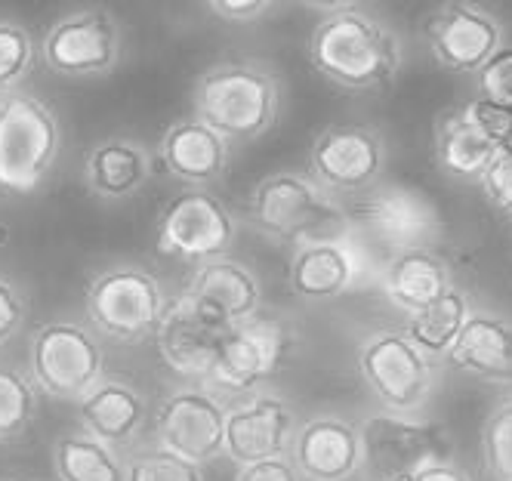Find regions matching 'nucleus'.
Listing matches in <instances>:
<instances>
[{
  "label": "nucleus",
  "mask_w": 512,
  "mask_h": 481,
  "mask_svg": "<svg viewBox=\"0 0 512 481\" xmlns=\"http://www.w3.org/2000/svg\"><path fill=\"white\" fill-rule=\"evenodd\" d=\"M479 185L494 210L512 216V148H500L497 158L482 173Z\"/></svg>",
  "instance_id": "obj_36"
},
{
  "label": "nucleus",
  "mask_w": 512,
  "mask_h": 481,
  "mask_svg": "<svg viewBox=\"0 0 512 481\" xmlns=\"http://www.w3.org/2000/svg\"><path fill=\"white\" fill-rule=\"evenodd\" d=\"M300 420L297 404L269 386L238 395L226 407L223 457L235 466L287 457Z\"/></svg>",
  "instance_id": "obj_12"
},
{
  "label": "nucleus",
  "mask_w": 512,
  "mask_h": 481,
  "mask_svg": "<svg viewBox=\"0 0 512 481\" xmlns=\"http://www.w3.org/2000/svg\"><path fill=\"white\" fill-rule=\"evenodd\" d=\"M28 312L31 306H28L25 290L7 275H0V349L19 337L28 321Z\"/></svg>",
  "instance_id": "obj_34"
},
{
  "label": "nucleus",
  "mask_w": 512,
  "mask_h": 481,
  "mask_svg": "<svg viewBox=\"0 0 512 481\" xmlns=\"http://www.w3.org/2000/svg\"><path fill=\"white\" fill-rule=\"evenodd\" d=\"M472 309L475 306H472L469 290L451 284L442 296H435V300L426 309L408 315L405 333L426 355H432L435 361H445L451 346L460 337L463 324L469 321Z\"/></svg>",
  "instance_id": "obj_28"
},
{
  "label": "nucleus",
  "mask_w": 512,
  "mask_h": 481,
  "mask_svg": "<svg viewBox=\"0 0 512 481\" xmlns=\"http://www.w3.org/2000/svg\"><path fill=\"white\" fill-rule=\"evenodd\" d=\"M170 290L158 272L139 263H115L99 269L84 290V309L90 327L105 340L133 346L155 337L170 306Z\"/></svg>",
  "instance_id": "obj_4"
},
{
  "label": "nucleus",
  "mask_w": 512,
  "mask_h": 481,
  "mask_svg": "<svg viewBox=\"0 0 512 481\" xmlns=\"http://www.w3.org/2000/svg\"><path fill=\"white\" fill-rule=\"evenodd\" d=\"M0 481H31V478H0Z\"/></svg>",
  "instance_id": "obj_41"
},
{
  "label": "nucleus",
  "mask_w": 512,
  "mask_h": 481,
  "mask_svg": "<svg viewBox=\"0 0 512 481\" xmlns=\"http://www.w3.org/2000/svg\"><path fill=\"white\" fill-rule=\"evenodd\" d=\"M355 370L377 407L395 414H426L442 383V361L426 355L405 330L368 333L355 349Z\"/></svg>",
  "instance_id": "obj_5"
},
{
  "label": "nucleus",
  "mask_w": 512,
  "mask_h": 481,
  "mask_svg": "<svg viewBox=\"0 0 512 481\" xmlns=\"http://www.w3.org/2000/svg\"><path fill=\"white\" fill-rule=\"evenodd\" d=\"M41 389L28 370L0 364V444L22 438L38 417Z\"/></svg>",
  "instance_id": "obj_29"
},
{
  "label": "nucleus",
  "mask_w": 512,
  "mask_h": 481,
  "mask_svg": "<svg viewBox=\"0 0 512 481\" xmlns=\"http://www.w3.org/2000/svg\"><path fill=\"white\" fill-rule=\"evenodd\" d=\"M155 176V152L142 139L108 136L96 142L84 158L87 192L105 204L136 198Z\"/></svg>",
  "instance_id": "obj_23"
},
{
  "label": "nucleus",
  "mask_w": 512,
  "mask_h": 481,
  "mask_svg": "<svg viewBox=\"0 0 512 481\" xmlns=\"http://www.w3.org/2000/svg\"><path fill=\"white\" fill-rule=\"evenodd\" d=\"M34 37L25 25L13 19H0V96L22 87V81L34 68Z\"/></svg>",
  "instance_id": "obj_32"
},
{
  "label": "nucleus",
  "mask_w": 512,
  "mask_h": 481,
  "mask_svg": "<svg viewBox=\"0 0 512 481\" xmlns=\"http://www.w3.org/2000/svg\"><path fill=\"white\" fill-rule=\"evenodd\" d=\"M445 361L479 383L512 389V318L472 309Z\"/></svg>",
  "instance_id": "obj_24"
},
{
  "label": "nucleus",
  "mask_w": 512,
  "mask_h": 481,
  "mask_svg": "<svg viewBox=\"0 0 512 481\" xmlns=\"http://www.w3.org/2000/svg\"><path fill=\"white\" fill-rule=\"evenodd\" d=\"M247 222L269 241L297 247L321 238H349V216L337 195L300 170H278L253 185Z\"/></svg>",
  "instance_id": "obj_3"
},
{
  "label": "nucleus",
  "mask_w": 512,
  "mask_h": 481,
  "mask_svg": "<svg viewBox=\"0 0 512 481\" xmlns=\"http://www.w3.org/2000/svg\"><path fill=\"white\" fill-rule=\"evenodd\" d=\"M28 374L41 395L75 404L105 377V349L99 333L75 318L44 321L28 340Z\"/></svg>",
  "instance_id": "obj_7"
},
{
  "label": "nucleus",
  "mask_w": 512,
  "mask_h": 481,
  "mask_svg": "<svg viewBox=\"0 0 512 481\" xmlns=\"http://www.w3.org/2000/svg\"><path fill=\"white\" fill-rule=\"evenodd\" d=\"M383 139L361 124H334L315 136L309 148V176L331 195H364L386 170Z\"/></svg>",
  "instance_id": "obj_13"
},
{
  "label": "nucleus",
  "mask_w": 512,
  "mask_h": 481,
  "mask_svg": "<svg viewBox=\"0 0 512 481\" xmlns=\"http://www.w3.org/2000/svg\"><path fill=\"white\" fill-rule=\"evenodd\" d=\"M186 300L219 327H235L263 315V284L250 266L235 256H213L204 259L186 278L179 290Z\"/></svg>",
  "instance_id": "obj_17"
},
{
  "label": "nucleus",
  "mask_w": 512,
  "mask_h": 481,
  "mask_svg": "<svg viewBox=\"0 0 512 481\" xmlns=\"http://www.w3.org/2000/svg\"><path fill=\"white\" fill-rule=\"evenodd\" d=\"M361 281V259L349 238H321L294 247L287 266V287L306 303H327L346 296Z\"/></svg>",
  "instance_id": "obj_22"
},
{
  "label": "nucleus",
  "mask_w": 512,
  "mask_h": 481,
  "mask_svg": "<svg viewBox=\"0 0 512 481\" xmlns=\"http://www.w3.org/2000/svg\"><path fill=\"white\" fill-rule=\"evenodd\" d=\"M226 330L229 327H219L216 321L204 318L186 296L176 293L155 330V346L164 367L173 370L176 377L207 383Z\"/></svg>",
  "instance_id": "obj_19"
},
{
  "label": "nucleus",
  "mask_w": 512,
  "mask_h": 481,
  "mask_svg": "<svg viewBox=\"0 0 512 481\" xmlns=\"http://www.w3.org/2000/svg\"><path fill=\"white\" fill-rule=\"evenodd\" d=\"M466 115L475 121L491 142H497V148H512V105L494 102V99H472L463 105Z\"/></svg>",
  "instance_id": "obj_33"
},
{
  "label": "nucleus",
  "mask_w": 512,
  "mask_h": 481,
  "mask_svg": "<svg viewBox=\"0 0 512 481\" xmlns=\"http://www.w3.org/2000/svg\"><path fill=\"white\" fill-rule=\"evenodd\" d=\"M300 7H306V10H318V13H337V10H349V7H355V0H297Z\"/></svg>",
  "instance_id": "obj_40"
},
{
  "label": "nucleus",
  "mask_w": 512,
  "mask_h": 481,
  "mask_svg": "<svg viewBox=\"0 0 512 481\" xmlns=\"http://www.w3.org/2000/svg\"><path fill=\"white\" fill-rule=\"evenodd\" d=\"M62 148L56 111L34 93L0 96V192L31 195L50 179Z\"/></svg>",
  "instance_id": "obj_6"
},
{
  "label": "nucleus",
  "mask_w": 512,
  "mask_h": 481,
  "mask_svg": "<svg viewBox=\"0 0 512 481\" xmlns=\"http://www.w3.org/2000/svg\"><path fill=\"white\" fill-rule=\"evenodd\" d=\"M281 111V84L275 71L253 59L216 62L198 74L192 90V115L219 136L253 142L266 136Z\"/></svg>",
  "instance_id": "obj_2"
},
{
  "label": "nucleus",
  "mask_w": 512,
  "mask_h": 481,
  "mask_svg": "<svg viewBox=\"0 0 512 481\" xmlns=\"http://www.w3.org/2000/svg\"><path fill=\"white\" fill-rule=\"evenodd\" d=\"M426 44L442 68L475 74L503 47V28L472 0H451L426 19Z\"/></svg>",
  "instance_id": "obj_16"
},
{
  "label": "nucleus",
  "mask_w": 512,
  "mask_h": 481,
  "mask_svg": "<svg viewBox=\"0 0 512 481\" xmlns=\"http://www.w3.org/2000/svg\"><path fill=\"white\" fill-rule=\"evenodd\" d=\"M479 96L512 105V47H500L479 71Z\"/></svg>",
  "instance_id": "obj_35"
},
{
  "label": "nucleus",
  "mask_w": 512,
  "mask_h": 481,
  "mask_svg": "<svg viewBox=\"0 0 512 481\" xmlns=\"http://www.w3.org/2000/svg\"><path fill=\"white\" fill-rule=\"evenodd\" d=\"M235 481H306L290 457H272L250 466H238Z\"/></svg>",
  "instance_id": "obj_37"
},
{
  "label": "nucleus",
  "mask_w": 512,
  "mask_h": 481,
  "mask_svg": "<svg viewBox=\"0 0 512 481\" xmlns=\"http://www.w3.org/2000/svg\"><path fill=\"white\" fill-rule=\"evenodd\" d=\"M278 0H207V7L226 22H253L266 16Z\"/></svg>",
  "instance_id": "obj_38"
},
{
  "label": "nucleus",
  "mask_w": 512,
  "mask_h": 481,
  "mask_svg": "<svg viewBox=\"0 0 512 481\" xmlns=\"http://www.w3.org/2000/svg\"><path fill=\"white\" fill-rule=\"evenodd\" d=\"M124 481H207L204 466L179 457L158 441L136 444L124 454Z\"/></svg>",
  "instance_id": "obj_30"
},
{
  "label": "nucleus",
  "mask_w": 512,
  "mask_h": 481,
  "mask_svg": "<svg viewBox=\"0 0 512 481\" xmlns=\"http://www.w3.org/2000/svg\"><path fill=\"white\" fill-rule=\"evenodd\" d=\"M229 401L210 383L186 380L164 392L152 417V441L192 463H213L223 457Z\"/></svg>",
  "instance_id": "obj_9"
},
{
  "label": "nucleus",
  "mask_w": 512,
  "mask_h": 481,
  "mask_svg": "<svg viewBox=\"0 0 512 481\" xmlns=\"http://www.w3.org/2000/svg\"><path fill=\"white\" fill-rule=\"evenodd\" d=\"M50 460L56 481H124V451L99 441L81 426L53 441Z\"/></svg>",
  "instance_id": "obj_27"
},
{
  "label": "nucleus",
  "mask_w": 512,
  "mask_h": 481,
  "mask_svg": "<svg viewBox=\"0 0 512 481\" xmlns=\"http://www.w3.org/2000/svg\"><path fill=\"white\" fill-rule=\"evenodd\" d=\"M161 167L186 189H210L226 176L232 161V142L210 124L189 115L173 121L158 139Z\"/></svg>",
  "instance_id": "obj_21"
},
{
  "label": "nucleus",
  "mask_w": 512,
  "mask_h": 481,
  "mask_svg": "<svg viewBox=\"0 0 512 481\" xmlns=\"http://www.w3.org/2000/svg\"><path fill=\"white\" fill-rule=\"evenodd\" d=\"M380 284H383L386 300L395 309L414 315L426 309L435 296H442L454 284V278L442 253H435L432 247H411L386 259V266L380 272Z\"/></svg>",
  "instance_id": "obj_25"
},
{
  "label": "nucleus",
  "mask_w": 512,
  "mask_h": 481,
  "mask_svg": "<svg viewBox=\"0 0 512 481\" xmlns=\"http://www.w3.org/2000/svg\"><path fill=\"white\" fill-rule=\"evenodd\" d=\"M358 426L364 451L361 478L368 481H398L435 460L454 457L445 423L426 414H395L377 407Z\"/></svg>",
  "instance_id": "obj_8"
},
{
  "label": "nucleus",
  "mask_w": 512,
  "mask_h": 481,
  "mask_svg": "<svg viewBox=\"0 0 512 481\" xmlns=\"http://www.w3.org/2000/svg\"><path fill=\"white\" fill-rule=\"evenodd\" d=\"M361 201V229L380 250L389 256L411 250V247H432L438 235V210L414 189L405 185H386V189L364 192Z\"/></svg>",
  "instance_id": "obj_18"
},
{
  "label": "nucleus",
  "mask_w": 512,
  "mask_h": 481,
  "mask_svg": "<svg viewBox=\"0 0 512 481\" xmlns=\"http://www.w3.org/2000/svg\"><path fill=\"white\" fill-rule=\"evenodd\" d=\"M41 56L62 78H105L124 56V34L118 19L102 7L75 10L47 28Z\"/></svg>",
  "instance_id": "obj_11"
},
{
  "label": "nucleus",
  "mask_w": 512,
  "mask_h": 481,
  "mask_svg": "<svg viewBox=\"0 0 512 481\" xmlns=\"http://www.w3.org/2000/svg\"><path fill=\"white\" fill-rule=\"evenodd\" d=\"M306 56L324 81L343 90H386L401 71L398 37L371 13H327L309 34Z\"/></svg>",
  "instance_id": "obj_1"
},
{
  "label": "nucleus",
  "mask_w": 512,
  "mask_h": 481,
  "mask_svg": "<svg viewBox=\"0 0 512 481\" xmlns=\"http://www.w3.org/2000/svg\"><path fill=\"white\" fill-rule=\"evenodd\" d=\"M238 238L235 213L207 189H186L176 195L158 216L155 247L158 253L179 263H204L213 256H226Z\"/></svg>",
  "instance_id": "obj_10"
},
{
  "label": "nucleus",
  "mask_w": 512,
  "mask_h": 481,
  "mask_svg": "<svg viewBox=\"0 0 512 481\" xmlns=\"http://www.w3.org/2000/svg\"><path fill=\"white\" fill-rule=\"evenodd\" d=\"M78 426L118 451L136 448L142 432L149 429V401L142 389L124 377L105 374L75 401Z\"/></svg>",
  "instance_id": "obj_20"
},
{
  "label": "nucleus",
  "mask_w": 512,
  "mask_h": 481,
  "mask_svg": "<svg viewBox=\"0 0 512 481\" xmlns=\"http://www.w3.org/2000/svg\"><path fill=\"white\" fill-rule=\"evenodd\" d=\"M287 457L306 481H355L364 466L361 426L337 411L303 417Z\"/></svg>",
  "instance_id": "obj_15"
},
{
  "label": "nucleus",
  "mask_w": 512,
  "mask_h": 481,
  "mask_svg": "<svg viewBox=\"0 0 512 481\" xmlns=\"http://www.w3.org/2000/svg\"><path fill=\"white\" fill-rule=\"evenodd\" d=\"M398 481H472L469 472L454 460V457H445V460H435L405 478H398Z\"/></svg>",
  "instance_id": "obj_39"
},
{
  "label": "nucleus",
  "mask_w": 512,
  "mask_h": 481,
  "mask_svg": "<svg viewBox=\"0 0 512 481\" xmlns=\"http://www.w3.org/2000/svg\"><path fill=\"white\" fill-rule=\"evenodd\" d=\"M497 142H491L475 121L466 115V108H451L435 121L432 130V158L445 176L460 182H479L488 164L497 158Z\"/></svg>",
  "instance_id": "obj_26"
},
{
  "label": "nucleus",
  "mask_w": 512,
  "mask_h": 481,
  "mask_svg": "<svg viewBox=\"0 0 512 481\" xmlns=\"http://www.w3.org/2000/svg\"><path fill=\"white\" fill-rule=\"evenodd\" d=\"M287 346L290 337L278 321L263 315L241 321L226 330L207 383L223 398H238L253 389H263L281 367Z\"/></svg>",
  "instance_id": "obj_14"
},
{
  "label": "nucleus",
  "mask_w": 512,
  "mask_h": 481,
  "mask_svg": "<svg viewBox=\"0 0 512 481\" xmlns=\"http://www.w3.org/2000/svg\"><path fill=\"white\" fill-rule=\"evenodd\" d=\"M482 466L491 481H512V398L497 401L482 423Z\"/></svg>",
  "instance_id": "obj_31"
}]
</instances>
